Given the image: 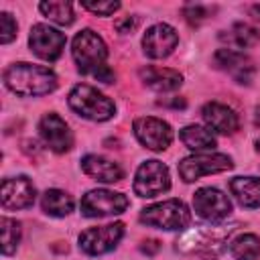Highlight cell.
<instances>
[{
	"label": "cell",
	"instance_id": "cell-1",
	"mask_svg": "<svg viewBox=\"0 0 260 260\" xmlns=\"http://www.w3.org/2000/svg\"><path fill=\"white\" fill-rule=\"evenodd\" d=\"M4 83L6 87L22 98H35V95H47L57 87V75L53 69L45 65H32V63H12L4 71Z\"/></svg>",
	"mask_w": 260,
	"mask_h": 260
},
{
	"label": "cell",
	"instance_id": "cell-2",
	"mask_svg": "<svg viewBox=\"0 0 260 260\" xmlns=\"http://www.w3.org/2000/svg\"><path fill=\"white\" fill-rule=\"evenodd\" d=\"M238 223H209V225H195L185 230L179 238H177V250L181 254H207L211 250H219L228 238L236 232Z\"/></svg>",
	"mask_w": 260,
	"mask_h": 260
},
{
	"label": "cell",
	"instance_id": "cell-3",
	"mask_svg": "<svg viewBox=\"0 0 260 260\" xmlns=\"http://www.w3.org/2000/svg\"><path fill=\"white\" fill-rule=\"evenodd\" d=\"M69 108L91 122H106L116 114V104L102 91H98L95 87L87 85V83H79L69 91Z\"/></svg>",
	"mask_w": 260,
	"mask_h": 260
},
{
	"label": "cell",
	"instance_id": "cell-4",
	"mask_svg": "<svg viewBox=\"0 0 260 260\" xmlns=\"http://www.w3.org/2000/svg\"><path fill=\"white\" fill-rule=\"evenodd\" d=\"M71 55H73L77 69L81 73L91 75L93 71H98L100 67L106 65L108 47L98 32H93L91 28H83L75 35V39L71 43Z\"/></svg>",
	"mask_w": 260,
	"mask_h": 260
},
{
	"label": "cell",
	"instance_id": "cell-5",
	"mask_svg": "<svg viewBox=\"0 0 260 260\" xmlns=\"http://www.w3.org/2000/svg\"><path fill=\"white\" fill-rule=\"evenodd\" d=\"M140 221L150 228L175 232V230H185L191 223V211L181 199H167L144 207L140 211Z\"/></svg>",
	"mask_w": 260,
	"mask_h": 260
},
{
	"label": "cell",
	"instance_id": "cell-6",
	"mask_svg": "<svg viewBox=\"0 0 260 260\" xmlns=\"http://www.w3.org/2000/svg\"><path fill=\"white\" fill-rule=\"evenodd\" d=\"M234 167L232 158L221 152H197L193 156H187L179 162V175L185 183H193L199 177L211 175V173H223Z\"/></svg>",
	"mask_w": 260,
	"mask_h": 260
},
{
	"label": "cell",
	"instance_id": "cell-7",
	"mask_svg": "<svg viewBox=\"0 0 260 260\" xmlns=\"http://www.w3.org/2000/svg\"><path fill=\"white\" fill-rule=\"evenodd\" d=\"M169 187H171V175L167 165L152 158V160H144L138 167L134 175V193L138 197L150 199L169 191Z\"/></svg>",
	"mask_w": 260,
	"mask_h": 260
},
{
	"label": "cell",
	"instance_id": "cell-8",
	"mask_svg": "<svg viewBox=\"0 0 260 260\" xmlns=\"http://www.w3.org/2000/svg\"><path fill=\"white\" fill-rule=\"evenodd\" d=\"M81 213L85 217H106L124 213L128 207V197L120 191L91 189L81 197Z\"/></svg>",
	"mask_w": 260,
	"mask_h": 260
},
{
	"label": "cell",
	"instance_id": "cell-9",
	"mask_svg": "<svg viewBox=\"0 0 260 260\" xmlns=\"http://www.w3.org/2000/svg\"><path fill=\"white\" fill-rule=\"evenodd\" d=\"M124 236V223H108V225H98L89 228L79 234V248L87 256H102L112 252Z\"/></svg>",
	"mask_w": 260,
	"mask_h": 260
},
{
	"label": "cell",
	"instance_id": "cell-10",
	"mask_svg": "<svg viewBox=\"0 0 260 260\" xmlns=\"http://www.w3.org/2000/svg\"><path fill=\"white\" fill-rule=\"evenodd\" d=\"M193 209L201 219L219 223L230 217L232 201L223 191H219L215 187H201L193 195Z\"/></svg>",
	"mask_w": 260,
	"mask_h": 260
},
{
	"label": "cell",
	"instance_id": "cell-11",
	"mask_svg": "<svg viewBox=\"0 0 260 260\" xmlns=\"http://www.w3.org/2000/svg\"><path fill=\"white\" fill-rule=\"evenodd\" d=\"M134 136L136 140L154 152H160L165 148L171 146L173 142V128L169 126V122L154 118V116H142L134 120Z\"/></svg>",
	"mask_w": 260,
	"mask_h": 260
},
{
	"label": "cell",
	"instance_id": "cell-12",
	"mask_svg": "<svg viewBox=\"0 0 260 260\" xmlns=\"http://www.w3.org/2000/svg\"><path fill=\"white\" fill-rule=\"evenodd\" d=\"M28 45L32 53L45 61H57L65 49V35L49 24H35L28 35Z\"/></svg>",
	"mask_w": 260,
	"mask_h": 260
},
{
	"label": "cell",
	"instance_id": "cell-13",
	"mask_svg": "<svg viewBox=\"0 0 260 260\" xmlns=\"http://www.w3.org/2000/svg\"><path fill=\"white\" fill-rule=\"evenodd\" d=\"M177 45H179V35L167 22H156V24L148 26L144 37H142V51L150 59L169 57Z\"/></svg>",
	"mask_w": 260,
	"mask_h": 260
},
{
	"label": "cell",
	"instance_id": "cell-14",
	"mask_svg": "<svg viewBox=\"0 0 260 260\" xmlns=\"http://www.w3.org/2000/svg\"><path fill=\"white\" fill-rule=\"evenodd\" d=\"M39 134L43 142L57 154H63L71 150L73 146V134L69 130V124L55 112H47L39 122Z\"/></svg>",
	"mask_w": 260,
	"mask_h": 260
},
{
	"label": "cell",
	"instance_id": "cell-15",
	"mask_svg": "<svg viewBox=\"0 0 260 260\" xmlns=\"http://www.w3.org/2000/svg\"><path fill=\"white\" fill-rule=\"evenodd\" d=\"M213 65L221 71H228L238 83L248 85L256 73V67L252 63V59L248 55H244V51L238 49H217L213 55Z\"/></svg>",
	"mask_w": 260,
	"mask_h": 260
},
{
	"label": "cell",
	"instance_id": "cell-16",
	"mask_svg": "<svg viewBox=\"0 0 260 260\" xmlns=\"http://www.w3.org/2000/svg\"><path fill=\"white\" fill-rule=\"evenodd\" d=\"M37 189L28 177H10L2 181L0 199L6 209H26L35 203Z\"/></svg>",
	"mask_w": 260,
	"mask_h": 260
},
{
	"label": "cell",
	"instance_id": "cell-17",
	"mask_svg": "<svg viewBox=\"0 0 260 260\" xmlns=\"http://www.w3.org/2000/svg\"><path fill=\"white\" fill-rule=\"evenodd\" d=\"M201 116L207 124L209 130L217 132V134H234L238 128H240V120H238V114L225 106V104H219V102H207L201 110Z\"/></svg>",
	"mask_w": 260,
	"mask_h": 260
},
{
	"label": "cell",
	"instance_id": "cell-18",
	"mask_svg": "<svg viewBox=\"0 0 260 260\" xmlns=\"http://www.w3.org/2000/svg\"><path fill=\"white\" fill-rule=\"evenodd\" d=\"M81 169L87 177L100 183H116L124 177V171L118 162L106 156H100V154H85L81 158Z\"/></svg>",
	"mask_w": 260,
	"mask_h": 260
},
{
	"label": "cell",
	"instance_id": "cell-19",
	"mask_svg": "<svg viewBox=\"0 0 260 260\" xmlns=\"http://www.w3.org/2000/svg\"><path fill=\"white\" fill-rule=\"evenodd\" d=\"M140 79L144 85H148L154 91H175L181 87L183 83V75L175 69H167V67H142L138 71Z\"/></svg>",
	"mask_w": 260,
	"mask_h": 260
},
{
	"label": "cell",
	"instance_id": "cell-20",
	"mask_svg": "<svg viewBox=\"0 0 260 260\" xmlns=\"http://www.w3.org/2000/svg\"><path fill=\"white\" fill-rule=\"evenodd\" d=\"M230 191L242 207H260V179L258 177H234Z\"/></svg>",
	"mask_w": 260,
	"mask_h": 260
},
{
	"label": "cell",
	"instance_id": "cell-21",
	"mask_svg": "<svg viewBox=\"0 0 260 260\" xmlns=\"http://www.w3.org/2000/svg\"><path fill=\"white\" fill-rule=\"evenodd\" d=\"M181 142L189 148V150H209V148H215V136L209 128L205 126H199V124H189L181 130Z\"/></svg>",
	"mask_w": 260,
	"mask_h": 260
},
{
	"label": "cell",
	"instance_id": "cell-22",
	"mask_svg": "<svg viewBox=\"0 0 260 260\" xmlns=\"http://www.w3.org/2000/svg\"><path fill=\"white\" fill-rule=\"evenodd\" d=\"M219 39L228 41L234 49H250L260 43V32L246 22H236V24H232L230 30H223L219 35Z\"/></svg>",
	"mask_w": 260,
	"mask_h": 260
},
{
	"label": "cell",
	"instance_id": "cell-23",
	"mask_svg": "<svg viewBox=\"0 0 260 260\" xmlns=\"http://www.w3.org/2000/svg\"><path fill=\"white\" fill-rule=\"evenodd\" d=\"M41 205H43V211L47 215H53V217H65L73 211V199L69 193L61 191V189H49L43 193V199H41Z\"/></svg>",
	"mask_w": 260,
	"mask_h": 260
},
{
	"label": "cell",
	"instance_id": "cell-24",
	"mask_svg": "<svg viewBox=\"0 0 260 260\" xmlns=\"http://www.w3.org/2000/svg\"><path fill=\"white\" fill-rule=\"evenodd\" d=\"M230 254L236 260H258L260 238L256 234H240L230 242Z\"/></svg>",
	"mask_w": 260,
	"mask_h": 260
},
{
	"label": "cell",
	"instance_id": "cell-25",
	"mask_svg": "<svg viewBox=\"0 0 260 260\" xmlns=\"http://www.w3.org/2000/svg\"><path fill=\"white\" fill-rule=\"evenodd\" d=\"M39 10L51 20V22H57L61 26H67L73 22V6L71 2H65V0H45L39 4Z\"/></svg>",
	"mask_w": 260,
	"mask_h": 260
},
{
	"label": "cell",
	"instance_id": "cell-26",
	"mask_svg": "<svg viewBox=\"0 0 260 260\" xmlns=\"http://www.w3.org/2000/svg\"><path fill=\"white\" fill-rule=\"evenodd\" d=\"M0 232H2V254L10 256L16 252L18 242H20V223L10 217L0 219Z\"/></svg>",
	"mask_w": 260,
	"mask_h": 260
},
{
	"label": "cell",
	"instance_id": "cell-27",
	"mask_svg": "<svg viewBox=\"0 0 260 260\" xmlns=\"http://www.w3.org/2000/svg\"><path fill=\"white\" fill-rule=\"evenodd\" d=\"M16 30H18V24H16L14 16L10 12H0V43L8 45L10 41H14Z\"/></svg>",
	"mask_w": 260,
	"mask_h": 260
},
{
	"label": "cell",
	"instance_id": "cell-28",
	"mask_svg": "<svg viewBox=\"0 0 260 260\" xmlns=\"http://www.w3.org/2000/svg\"><path fill=\"white\" fill-rule=\"evenodd\" d=\"M81 6L93 14H100V16H110L114 14L118 8H120V2L116 0H104V2H81Z\"/></svg>",
	"mask_w": 260,
	"mask_h": 260
},
{
	"label": "cell",
	"instance_id": "cell-29",
	"mask_svg": "<svg viewBox=\"0 0 260 260\" xmlns=\"http://www.w3.org/2000/svg\"><path fill=\"white\" fill-rule=\"evenodd\" d=\"M183 14H185V18H187L191 24H199V22H203V20L207 18L209 8H207V6H201V4H187V6L183 8Z\"/></svg>",
	"mask_w": 260,
	"mask_h": 260
},
{
	"label": "cell",
	"instance_id": "cell-30",
	"mask_svg": "<svg viewBox=\"0 0 260 260\" xmlns=\"http://www.w3.org/2000/svg\"><path fill=\"white\" fill-rule=\"evenodd\" d=\"M91 75H93L98 81H104V83H112V81H114V71H112L108 65L100 67V69H98V71H93Z\"/></svg>",
	"mask_w": 260,
	"mask_h": 260
},
{
	"label": "cell",
	"instance_id": "cell-31",
	"mask_svg": "<svg viewBox=\"0 0 260 260\" xmlns=\"http://www.w3.org/2000/svg\"><path fill=\"white\" fill-rule=\"evenodd\" d=\"M158 250H160V244H158V240H144V242L140 244V252H144V254H148V256L156 254Z\"/></svg>",
	"mask_w": 260,
	"mask_h": 260
},
{
	"label": "cell",
	"instance_id": "cell-32",
	"mask_svg": "<svg viewBox=\"0 0 260 260\" xmlns=\"http://www.w3.org/2000/svg\"><path fill=\"white\" fill-rule=\"evenodd\" d=\"M134 26H136V20H134V18H130V16H126L124 20H120V22L116 24V28H118L120 32H124V35H126V32H130Z\"/></svg>",
	"mask_w": 260,
	"mask_h": 260
},
{
	"label": "cell",
	"instance_id": "cell-33",
	"mask_svg": "<svg viewBox=\"0 0 260 260\" xmlns=\"http://www.w3.org/2000/svg\"><path fill=\"white\" fill-rule=\"evenodd\" d=\"M158 104H160V106H171V108H185V106H187L185 100H177V98H175L173 102H165V100H160Z\"/></svg>",
	"mask_w": 260,
	"mask_h": 260
},
{
	"label": "cell",
	"instance_id": "cell-34",
	"mask_svg": "<svg viewBox=\"0 0 260 260\" xmlns=\"http://www.w3.org/2000/svg\"><path fill=\"white\" fill-rule=\"evenodd\" d=\"M250 14L254 16V20H258V22H260V4L252 6V8H250Z\"/></svg>",
	"mask_w": 260,
	"mask_h": 260
},
{
	"label": "cell",
	"instance_id": "cell-35",
	"mask_svg": "<svg viewBox=\"0 0 260 260\" xmlns=\"http://www.w3.org/2000/svg\"><path fill=\"white\" fill-rule=\"evenodd\" d=\"M254 120H256V124H260V104L256 106V114H254Z\"/></svg>",
	"mask_w": 260,
	"mask_h": 260
},
{
	"label": "cell",
	"instance_id": "cell-36",
	"mask_svg": "<svg viewBox=\"0 0 260 260\" xmlns=\"http://www.w3.org/2000/svg\"><path fill=\"white\" fill-rule=\"evenodd\" d=\"M256 150H258V152H260V138H258V140H256Z\"/></svg>",
	"mask_w": 260,
	"mask_h": 260
},
{
	"label": "cell",
	"instance_id": "cell-37",
	"mask_svg": "<svg viewBox=\"0 0 260 260\" xmlns=\"http://www.w3.org/2000/svg\"><path fill=\"white\" fill-rule=\"evenodd\" d=\"M201 260H215V258H211V256H205V258H201Z\"/></svg>",
	"mask_w": 260,
	"mask_h": 260
}]
</instances>
